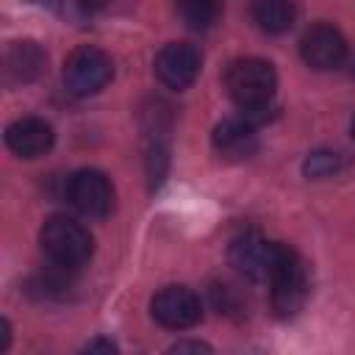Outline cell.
Returning <instances> with one entry per match:
<instances>
[{
	"label": "cell",
	"instance_id": "30bf717a",
	"mask_svg": "<svg viewBox=\"0 0 355 355\" xmlns=\"http://www.w3.org/2000/svg\"><path fill=\"white\" fill-rule=\"evenodd\" d=\"M55 141V133L50 122L39 116H22L6 128V144L19 158H39L44 155Z\"/></svg>",
	"mask_w": 355,
	"mask_h": 355
},
{
	"label": "cell",
	"instance_id": "5b68a950",
	"mask_svg": "<svg viewBox=\"0 0 355 355\" xmlns=\"http://www.w3.org/2000/svg\"><path fill=\"white\" fill-rule=\"evenodd\" d=\"M67 200L92 219H103L114 208V186L100 169H78L67 180Z\"/></svg>",
	"mask_w": 355,
	"mask_h": 355
},
{
	"label": "cell",
	"instance_id": "9a60e30c",
	"mask_svg": "<svg viewBox=\"0 0 355 355\" xmlns=\"http://www.w3.org/2000/svg\"><path fill=\"white\" fill-rule=\"evenodd\" d=\"M338 166H341V158H338V153H330V150H316L305 158L308 178H327V175L338 172Z\"/></svg>",
	"mask_w": 355,
	"mask_h": 355
},
{
	"label": "cell",
	"instance_id": "277c9868",
	"mask_svg": "<svg viewBox=\"0 0 355 355\" xmlns=\"http://www.w3.org/2000/svg\"><path fill=\"white\" fill-rule=\"evenodd\" d=\"M61 78H64V86H67L69 94L92 97L100 89H105L108 80L114 78V61H111V55L105 50L83 44V47H75L67 55Z\"/></svg>",
	"mask_w": 355,
	"mask_h": 355
},
{
	"label": "cell",
	"instance_id": "6da1fadb",
	"mask_svg": "<svg viewBox=\"0 0 355 355\" xmlns=\"http://www.w3.org/2000/svg\"><path fill=\"white\" fill-rule=\"evenodd\" d=\"M225 89L241 111L258 114V111H266L269 103L275 100L277 72L263 58H255V55L236 58L225 69Z\"/></svg>",
	"mask_w": 355,
	"mask_h": 355
},
{
	"label": "cell",
	"instance_id": "2e32d148",
	"mask_svg": "<svg viewBox=\"0 0 355 355\" xmlns=\"http://www.w3.org/2000/svg\"><path fill=\"white\" fill-rule=\"evenodd\" d=\"M169 352H211V347L202 341H178L169 347Z\"/></svg>",
	"mask_w": 355,
	"mask_h": 355
},
{
	"label": "cell",
	"instance_id": "9c48e42d",
	"mask_svg": "<svg viewBox=\"0 0 355 355\" xmlns=\"http://www.w3.org/2000/svg\"><path fill=\"white\" fill-rule=\"evenodd\" d=\"M302 61L313 69H336L347 58V42L333 25H311L300 42Z\"/></svg>",
	"mask_w": 355,
	"mask_h": 355
},
{
	"label": "cell",
	"instance_id": "ba28073f",
	"mask_svg": "<svg viewBox=\"0 0 355 355\" xmlns=\"http://www.w3.org/2000/svg\"><path fill=\"white\" fill-rule=\"evenodd\" d=\"M200 64H202L200 50L194 44H189V42H169V44H164L158 50L155 61H153L158 80L164 86L175 89V92H183V89H189L197 80Z\"/></svg>",
	"mask_w": 355,
	"mask_h": 355
},
{
	"label": "cell",
	"instance_id": "8992f818",
	"mask_svg": "<svg viewBox=\"0 0 355 355\" xmlns=\"http://www.w3.org/2000/svg\"><path fill=\"white\" fill-rule=\"evenodd\" d=\"M275 247L277 241H266L261 233L244 230L230 241L227 261L241 277L252 283H266L272 272V261H275Z\"/></svg>",
	"mask_w": 355,
	"mask_h": 355
},
{
	"label": "cell",
	"instance_id": "7c38bea8",
	"mask_svg": "<svg viewBox=\"0 0 355 355\" xmlns=\"http://www.w3.org/2000/svg\"><path fill=\"white\" fill-rule=\"evenodd\" d=\"M214 147H216L219 155H225L230 161H244L255 153L258 139H255V130L247 122L225 119L214 128Z\"/></svg>",
	"mask_w": 355,
	"mask_h": 355
},
{
	"label": "cell",
	"instance_id": "5bb4252c",
	"mask_svg": "<svg viewBox=\"0 0 355 355\" xmlns=\"http://www.w3.org/2000/svg\"><path fill=\"white\" fill-rule=\"evenodd\" d=\"M175 11L189 28L208 31L211 25L219 22L225 11V0H175Z\"/></svg>",
	"mask_w": 355,
	"mask_h": 355
},
{
	"label": "cell",
	"instance_id": "d6986e66",
	"mask_svg": "<svg viewBox=\"0 0 355 355\" xmlns=\"http://www.w3.org/2000/svg\"><path fill=\"white\" fill-rule=\"evenodd\" d=\"M352 139H355V119H352Z\"/></svg>",
	"mask_w": 355,
	"mask_h": 355
},
{
	"label": "cell",
	"instance_id": "4fadbf2b",
	"mask_svg": "<svg viewBox=\"0 0 355 355\" xmlns=\"http://www.w3.org/2000/svg\"><path fill=\"white\" fill-rule=\"evenodd\" d=\"M250 14L261 31L286 33L297 19V6L294 0H252Z\"/></svg>",
	"mask_w": 355,
	"mask_h": 355
},
{
	"label": "cell",
	"instance_id": "8fae6325",
	"mask_svg": "<svg viewBox=\"0 0 355 355\" xmlns=\"http://www.w3.org/2000/svg\"><path fill=\"white\" fill-rule=\"evenodd\" d=\"M3 72L11 83H31L36 80L39 75H44L47 69V55L44 50L25 39V42H11V47L6 50V61H3Z\"/></svg>",
	"mask_w": 355,
	"mask_h": 355
},
{
	"label": "cell",
	"instance_id": "ac0fdd59",
	"mask_svg": "<svg viewBox=\"0 0 355 355\" xmlns=\"http://www.w3.org/2000/svg\"><path fill=\"white\" fill-rule=\"evenodd\" d=\"M8 341H11V324H8V319H3V330H0V349H8Z\"/></svg>",
	"mask_w": 355,
	"mask_h": 355
},
{
	"label": "cell",
	"instance_id": "52a82bcc",
	"mask_svg": "<svg viewBox=\"0 0 355 355\" xmlns=\"http://www.w3.org/2000/svg\"><path fill=\"white\" fill-rule=\"evenodd\" d=\"M153 319L166 330H189L202 319L200 297L186 286H164L150 302Z\"/></svg>",
	"mask_w": 355,
	"mask_h": 355
},
{
	"label": "cell",
	"instance_id": "7a4b0ae2",
	"mask_svg": "<svg viewBox=\"0 0 355 355\" xmlns=\"http://www.w3.org/2000/svg\"><path fill=\"white\" fill-rule=\"evenodd\" d=\"M39 241H42L44 255L53 261V266H58L64 272L80 269L83 263H89V258L94 252V241H92L89 230L80 222L61 216V214L44 219V225L39 230Z\"/></svg>",
	"mask_w": 355,
	"mask_h": 355
},
{
	"label": "cell",
	"instance_id": "3957f363",
	"mask_svg": "<svg viewBox=\"0 0 355 355\" xmlns=\"http://www.w3.org/2000/svg\"><path fill=\"white\" fill-rule=\"evenodd\" d=\"M269 288H272V308L277 316H294L308 297V263L291 244L275 247V261L269 272Z\"/></svg>",
	"mask_w": 355,
	"mask_h": 355
},
{
	"label": "cell",
	"instance_id": "e0dca14e",
	"mask_svg": "<svg viewBox=\"0 0 355 355\" xmlns=\"http://www.w3.org/2000/svg\"><path fill=\"white\" fill-rule=\"evenodd\" d=\"M86 349H89V352H94V349L116 352V344H114V341H105V338H97V341H89V344H86Z\"/></svg>",
	"mask_w": 355,
	"mask_h": 355
}]
</instances>
